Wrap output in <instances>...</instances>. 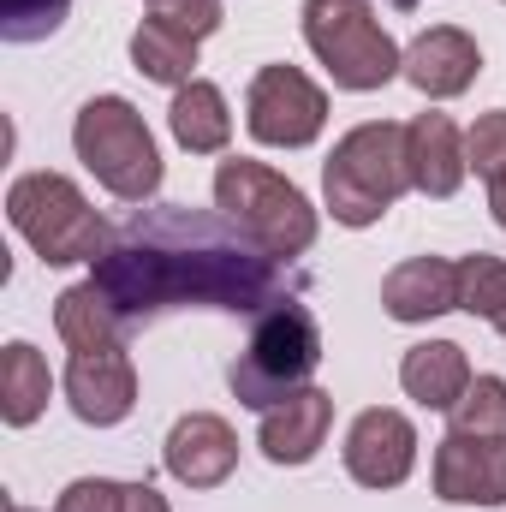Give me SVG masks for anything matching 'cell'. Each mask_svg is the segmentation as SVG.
Listing matches in <instances>:
<instances>
[{
	"label": "cell",
	"mask_w": 506,
	"mask_h": 512,
	"mask_svg": "<svg viewBox=\"0 0 506 512\" xmlns=\"http://www.w3.org/2000/svg\"><path fill=\"white\" fill-rule=\"evenodd\" d=\"M120 501H126V483H114V477H78V483L60 489L54 512H120Z\"/></svg>",
	"instance_id": "4316f807"
},
{
	"label": "cell",
	"mask_w": 506,
	"mask_h": 512,
	"mask_svg": "<svg viewBox=\"0 0 506 512\" xmlns=\"http://www.w3.org/2000/svg\"><path fill=\"white\" fill-rule=\"evenodd\" d=\"M6 221L48 268L96 262L108 251V239H114L108 221L90 209V197L66 173H18L6 185Z\"/></svg>",
	"instance_id": "5b68a950"
},
{
	"label": "cell",
	"mask_w": 506,
	"mask_h": 512,
	"mask_svg": "<svg viewBox=\"0 0 506 512\" xmlns=\"http://www.w3.org/2000/svg\"><path fill=\"white\" fill-rule=\"evenodd\" d=\"M405 191H411L405 126H393V120L352 126L334 143V155L322 161V197H328V215L340 227H376Z\"/></svg>",
	"instance_id": "3957f363"
},
{
	"label": "cell",
	"mask_w": 506,
	"mask_h": 512,
	"mask_svg": "<svg viewBox=\"0 0 506 512\" xmlns=\"http://www.w3.org/2000/svg\"><path fill=\"white\" fill-rule=\"evenodd\" d=\"M381 310L393 322H435L459 310V262L453 256H405L381 280Z\"/></svg>",
	"instance_id": "2e32d148"
},
{
	"label": "cell",
	"mask_w": 506,
	"mask_h": 512,
	"mask_svg": "<svg viewBox=\"0 0 506 512\" xmlns=\"http://www.w3.org/2000/svg\"><path fill=\"white\" fill-rule=\"evenodd\" d=\"M72 0H0V36L6 42H48L60 24H66Z\"/></svg>",
	"instance_id": "d4e9b609"
},
{
	"label": "cell",
	"mask_w": 506,
	"mask_h": 512,
	"mask_svg": "<svg viewBox=\"0 0 506 512\" xmlns=\"http://www.w3.org/2000/svg\"><path fill=\"white\" fill-rule=\"evenodd\" d=\"M328 429H334V393L304 387V393L280 399L274 411H262L256 447H262L268 465H310L328 447Z\"/></svg>",
	"instance_id": "5bb4252c"
},
{
	"label": "cell",
	"mask_w": 506,
	"mask_h": 512,
	"mask_svg": "<svg viewBox=\"0 0 506 512\" xmlns=\"http://www.w3.org/2000/svg\"><path fill=\"white\" fill-rule=\"evenodd\" d=\"M197 48H203V42H191L185 30H173V24L155 18V12L131 30V66H137L149 84H167V90H185V84L197 78Z\"/></svg>",
	"instance_id": "44dd1931"
},
{
	"label": "cell",
	"mask_w": 506,
	"mask_h": 512,
	"mask_svg": "<svg viewBox=\"0 0 506 512\" xmlns=\"http://www.w3.org/2000/svg\"><path fill=\"white\" fill-rule=\"evenodd\" d=\"M245 126L268 149H310L328 126V90L298 66H262L245 90Z\"/></svg>",
	"instance_id": "ba28073f"
},
{
	"label": "cell",
	"mask_w": 506,
	"mask_h": 512,
	"mask_svg": "<svg viewBox=\"0 0 506 512\" xmlns=\"http://www.w3.org/2000/svg\"><path fill=\"white\" fill-rule=\"evenodd\" d=\"M215 215H227L233 233H245L256 251L274 256V262L304 256L322 233L316 203L286 173H274L268 161H251V155H227L215 167Z\"/></svg>",
	"instance_id": "7a4b0ae2"
},
{
	"label": "cell",
	"mask_w": 506,
	"mask_h": 512,
	"mask_svg": "<svg viewBox=\"0 0 506 512\" xmlns=\"http://www.w3.org/2000/svg\"><path fill=\"white\" fill-rule=\"evenodd\" d=\"M459 310L489 322L506 340V256H459Z\"/></svg>",
	"instance_id": "7402d4cb"
},
{
	"label": "cell",
	"mask_w": 506,
	"mask_h": 512,
	"mask_svg": "<svg viewBox=\"0 0 506 512\" xmlns=\"http://www.w3.org/2000/svg\"><path fill=\"white\" fill-rule=\"evenodd\" d=\"M6 512H36V507H18V501H12V507H6Z\"/></svg>",
	"instance_id": "4dcf8cb0"
},
{
	"label": "cell",
	"mask_w": 506,
	"mask_h": 512,
	"mask_svg": "<svg viewBox=\"0 0 506 512\" xmlns=\"http://www.w3.org/2000/svg\"><path fill=\"white\" fill-rule=\"evenodd\" d=\"M167 126H173V143H179L185 155H221V149L233 143V114H227V96H221V84H209V78H191L185 90H173Z\"/></svg>",
	"instance_id": "ac0fdd59"
},
{
	"label": "cell",
	"mask_w": 506,
	"mask_h": 512,
	"mask_svg": "<svg viewBox=\"0 0 506 512\" xmlns=\"http://www.w3.org/2000/svg\"><path fill=\"white\" fill-rule=\"evenodd\" d=\"M54 334L72 352H108V346H120L126 322H120V310L108 304V292L96 280H78L54 298Z\"/></svg>",
	"instance_id": "d6986e66"
},
{
	"label": "cell",
	"mask_w": 506,
	"mask_h": 512,
	"mask_svg": "<svg viewBox=\"0 0 506 512\" xmlns=\"http://www.w3.org/2000/svg\"><path fill=\"white\" fill-rule=\"evenodd\" d=\"M161 465L185 489H221L239 471V435L215 411H185L161 441Z\"/></svg>",
	"instance_id": "7c38bea8"
},
{
	"label": "cell",
	"mask_w": 506,
	"mask_h": 512,
	"mask_svg": "<svg viewBox=\"0 0 506 512\" xmlns=\"http://www.w3.org/2000/svg\"><path fill=\"white\" fill-rule=\"evenodd\" d=\"M489 215H495V227L506 233V185H495V191H489Z\"/></svg>",
	"instance_id": "f1b7e54d"
},
{
	"label": "cell",
	"mask_w": 506,
	"mask_h": 512,
	"mask_svg": "<svg viewBox=\"0 0 506 512\" xmlns=\"http://www.w3.org/2000/svg\"><path fill=\"white\" fill-rule=\"evenodd\" d=\"M120 512H173V507H167V495H161L155 483H126V501H120Z\"/></svg>",
	"instance_id": "83f0119b"
},
{
	"label": "cell",
	"mask_w": 506,
	"mask_h": 512,
	"mask_svg": "<svg viewBox=\"0 0 506 512\" xmlns=\"http://www.w3.org/2000/svg\"><path fill=\"white\" fill-rule=\"evenodd\" d=\"M48 393H54L48 358L30 340H12L0 352V417H6V429H30L48 411Z\"/></svg>",
	"instance_id": "ffe728a7"
},
{
	"label": "cell",
	"mask_w": 506,
	"mask_h": 512,
	"mask_svg": "<svg viewBox=\"0 0 506 512\" xmlns=\"http://www.w3.org/2000/svg\"><path fill=\"white\" fill-rule=\"evenodd\" d=\"M429 477H435V501L447 507H506V435L447 429Z\"/></svg>",
	"instance_id": "9c48e42d"
},
{
	"label": "cell",
	"mask_w": 506,
	"mask_h": 512,
	"mask_svg": "<svg viewBox=\"0 0 506 512\" xmlns=\"http://www.w3.org/2000/svg\"><path fill=\"white\" fill-rule=\"evenodd\" d=\"M346 477L358 489H399L411 471H417V429L405 411L393 405H370L352 417L346 429Z\"/></svg>",
	"instance_id": "30bf717a"
},
{
	"label": "cell",
	"mask_w": 506,
	"mask_h": 512,
	"mask_svg": "<svg viewBox=\"0 0 506 512\" xmlns=\"http://www.w3.org/2000/svg\"><path fill=\"white\" fill-rule=\"evenodd\" d=\"M126 328H143L173 310H227V316H262L286 298V262L262 256L233 233L227 215L191 209V203H143L126 227H114L108 251L90 274Z\"/></svg>",
	"instance_id": "6da1fadb"
},
{
	"label": "cell",
	"mask_w": 506,
	"mask_h": 512,
	"mask_svg": "<svg viewBox=\"0 0 506 512\" xmlns=\"http://www.w3.org/2000/svg\"><path fill=\"white\" fill-rule=\"evenodd\" d=\"M447 429L459 435H506V382L501 376H477L465 387V399L447 411Z\"/></svg>",
	"instance_id": "603a6c76"
},
{
	"label": "cell",
	"mask_w": 506,
	"mask_h": 512,
	"mask_svg": "<svg viewBox=\"0 0 506 512\" xmlns=\"http://www.w3.org/2000/svg\"><path fill=\"white\" fill-rule=\"evenodd\" d=\"M304 42L334 78V90L370 96L405 72V48L387 36L370 0H304Z\"/></svg>",
	"instance_id": "52a82bcc"
},
{
	"label": "cell",
	"mask_w": 506,
	"mask_h": 512,
	"mask_svg": "<svg viewBox=\"0 0 506 512\" xmlns=\"http://www.w3.org/2000/svg\"><path fill=\"white\" fill-rule=\"evenodd\" d=\"M405 167H411V191L447 203L459 197L471 161H465V131L453 126L447 114H417L405 126Z\"/></svg>",
	"instance_id": "9a60e30c"
},
{
	"label": "cell",
	"mask_w": 506,
	"mask_h": 512,
	"mask_svg": "<svg viewBox=\"0 0 506 512\" xmlns=\"http://www.w3.org/2000/svg\"><path fill=\"white\" fill-rule=\"evenodd\" d=\"M66 405L78 423L90 429H114L137 411V364H131L126 346H108V352H72L66 364Z\"/></svg>",
	"instance_id": "8fae6325"
},
{
	"label": "cell",
	"mask_w": 506,
	"mask_h": 512,
	"mask_svg": "<svg viewBox=\"0 0 506 512\" xmlns=\"http://www.w3.org/2000/svg\"><path fill=\"white\" fill-rule=\"evenodd\" d=\"M465 161H471V173L489 191L506 185V108H489V114L471 120V131H465Z\"/></svg>",
	"instance_id": "cb8c5ba5"
},
{
	"label": "cell",
	"mask_w": 506,
	"mask_h": 512,
	"mask_svg": "<svg viewBox=\"0 0 506 512\" xmlns=\"http://www.w3.org/2000/svg\"><path fill=\"white\" fill-rule=\"evenodd\" d=\"M471 382H477V376H471V358H465L459 340H417V346L399 358V387H405V399H417L423 411H453Z\"/></svg>",
	"instance_id": "e0dca14e"
},
{
	"label": "cell",
	"mask_w": 506,
	"mask_h": 512,
	"mask_svg": "<svg viewBox=\"0 0 506 512\" xmlns=\"http://www.w3.org/2000/svg\"><path fill=\"white\" fill-rule=\"evenodd\" d=\"M155 18H167L173 30H185L191 42H203V36H215L221 30V0H143Z\"/></svg>",
	"instance_id": "484cf974"
},
{
	"label": "cell",
	"mask_w": 506,
	"mask_h": 512,
	"mask_svg": "<svg viewBox=\"0 0 506 512\" xmlns=\"http://www.w3.org/2000/svg\"><path fill=\"white\" fill-rule=\"evenodd\" d=\"M316 364H322V328H316L310 304L286 298V304H274V310L256 316L251 346L233 358L227 387H233L239 405H251V411H274L280 399H292V393L310 387Z\"/></svg>",
	"instance_id": "277c9868"
},
{
	"label": "cell",
	"mask_w": 506,
	"mask_h": 512,
	"mask_svg": "<svg viewBox=\"0 0 506 512\" xmlns=\"http://www.w3.org/2000/svg\"><path fill=\"white\" fill-rule=\"evenodd\" d=\"M387 6H399V12H411V6H417V0H387Z\"/></svg>",
	"instance_id": "f546056e"
},
{
	"label": "cell",
	"mask_w": 506,
	"mask_h": 512,
	"mask_svg": "<svg viewBox=\"0 0 506 512\" xmlns=\"http://www.w3.org/2000/svg\"><path fill=\"white\" fill-rule=\"evenodd\" d=\"M477 72H483L477 36L459 30V24H429V30L411 36L399 78H405L417 96H429V102H453V96H465V90L477 84Z\"/></svg>",
	"instance_id": "4fadbf2b"
},
{
	"label": "cell",
	"mask_w": 506,
	"mask_h": 512,
	"mask_svg": "<svg viewBox=\"0 0 506 512\" xmlns=\"http://www.w3.org/2000/svg\"><path fill=\"white\" fill-rule=\"evenodd\" d=\"M72 149H78V161L96 173V185L108 197H120L131 209L155 203L167 167H161V149L143 126V114L126 96H90L78 108V120H72Z\"/></svg>",
	"instance_id": "8992f818"
}]
</instances>
